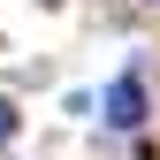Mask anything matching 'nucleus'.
Returning a JSON list of instances; mask_svg holds the SVG:
<instances>
[{"label": "nucleus", "mask_w": 160, "mask_h": 160, "mask_svg": "<svg viewBox=\"0 0 160 160\" xmlns=\"http://www.w3.org/2000/svg\"><path fill=\"white\" fill-rule=\"evenodd\" d=\"M107 122L114 130H137V122H145V84H137V76H114V84H107Z\"/></svg>", "instance_id": "f257e3e1"}, {"label": "nucleus", "mask_w": 160, "mask_h": 160, "mask_svg": "<svg viewBox=\"0 0 160 160\" xmlns=\"http://www.w3.org/2000/svg\"><path fill=\"white\" fill-rule=\"evenodd\" d=\"M8 130H15V114H8V107H0V137H8Z\"/></svg>", "instance_id": "f03ea898"}]
</instances>
